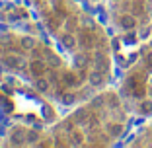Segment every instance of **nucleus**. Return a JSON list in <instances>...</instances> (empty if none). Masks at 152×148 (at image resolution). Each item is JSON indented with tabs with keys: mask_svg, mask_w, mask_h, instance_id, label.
Wrapping results in <instances>:
<instances>
[]
</instances>
